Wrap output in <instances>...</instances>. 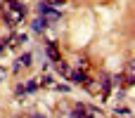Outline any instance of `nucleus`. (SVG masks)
<instances>
[{"label": "nucleus", "mask_w": 135, "mask_h": 118, "mask_svg": "<svg viewBox=\"0 0 135 118\" xmlns=\"http://www.w3.org/2000/svg\"><path fill=\"white\" fill-rule=\"evenodd\" d=\"M24 14H26V5H21L19 0H5L2 5V17L9 26H17L24 21Z\"/></svg>", "instance_id": "nucleus-1"}, {"label": "nucleus", "mask_w": 135, "mask_h": 118, "mask_svg": "<svg viewBox=\"0 0 135 118\" xmlns=\"http://www.w3.org/2000/svg\"><path fill=\"white\" fill-rule=\"evenodd\" d=\"M38 14L45 19V24H47V26H50V24H57V21L62 19V14H59L57 9H52L47 2H40V5H38Z\"/></svg>", "instance_id": "nucleus-2"}, {"label": "nucleus", "mask_w": 135, "mask_h": 118, "mask_svg": "<svg viewBox=\"0 0 135 118\" xmlns=\"http://www.w3.org/2000/svg\"><path fill=\"white\" fill-rule=\"evenodd\" d=\"M66 78H69V80H71L74 85H83L88 76H85L83 71H69V76H66Z\"/></svg>", "instance_id": "nucleus-3"}, {"label": "nucleus", "mask_w": 135, "mask_h": 118, "mask_svg": "<svg viewBox=\"0 0 135 118\" xmlns=\"http://www.w3.org/2000/svg\"><path fill=\"white\" fill-rule=\"evenodd\" d=\"M83 118H104V114L97 106H83Z\"/></svg>", "instance_id": "nucleus-4"}, {"label": "nucleus", "mask_w": 135, "mask_h": 118, "mask_svg": "<svg viewBox=\"0 0 135 118\" xmlns=\"http://www.w3.org/2000/svg\"><path fill=\"white\" fill-rule=\"evenodd\" d=\"M100 90H102V97L107 99V97H109V90H112V78H109V76H102V80H100Z\"/></svg>", "instance_id": "nucleus-5"}, {"label": "nucleus", "mask_w": 135, "mask_h": 118, "mask_svg": "<svg viewBox=\"0 0 135 118\" xmlns=\"http://www.w3.org/2000/svg\"><path fill=\"white\" fill-rule=\"evenodd\" d=\"M21 66H31V52H24V54L19 57V61L14 64V71H19Z\"/></svg>", "instance_id": "nucleus-6"}, {"label": "nucleus", "mask_w": 135, "mask_h": 118, "mask_svg": "<svg viewBox=\"0 0 135 118\" xmlns=\"http://www.w3.org/2000/svg\"><path fill=\"white\" fill-rule=\"evenodd\" d=\"M83 88H85L88 92H93V95H97V92H100V80H90V78H85V83H83Z\"/></svg>", "instance_id": "nucleus-7"}, {"label": "nucleus", "mask_w": 135, "mask_h": 118, "mask_svg": "<svg viewBox=\"0 0 135 118\" xmlns=\"http://www.w3.org/2000/svg\"><path fill=\"white\" fill-rule=\"evenodd\" d=\"M33 31H36V33H45V31H47V24H45V19H43V17L33 19Z\"/></svg>", "instance_id": "nucleus-8"}, {"label": "nucleus", "mask_w": 135, "mask_h": 118, "mask_svg": "<svg viewBox=\"0 0 135 118\" xmlns=\"http://www.w3.org/2000/svg\"><path fill=\"white\" fill-rule=\"evenodd\" d=\"M21 43H26V35H24V33H14V35L9 38V47H19Z\"/></svg>", "instance_id": "nucleus-9"}, {"label": "nucleus", "mask_w": 135, "mask_h": 118, "mask_svg": "<svg viewBox=\"0 0 135 118\" xmlns=\"http://www.w3.org/2000/svg\"><path fill=\"white\" fill-rule=\"evenodd\" d=\"M47 54H50L52 61H59V59H62L59 52H57V45H55V43H47Z\"/></svg>", "instance_id": "nucleus-10"}, {"label": "nucleus", "mask_w": 135, "mask_h": 118, "mask_svg": "<svg viewBox=\"0 0 135 118\" xmlns=\"http://www.w3.org/2000/svg\"><path fill=\"white\" fill-rule=\"evenodd\" d=\"M55 69H57L62 76H69V64H66V61H62V59H59V61H55Z\"/></svg>", "instance_id": "nucleus-11"}, {"label": "nucleus", "mask_w": 135, "mask_h": 118, "mask_svg": "<svg viewBox=\"0 0 135 118\" xmlns=\"http://www.w3.org/2000/svg\"><path fill=\"white\" fill-rule=\"evenodd\" d=\"M69 118H83V104H76V109L71 111V116Z\"/></svg>", "instance_id": "nucleus-12"}, {"label": "nucleus", "mask_w": 135, "mask_h": 118, "mask_svg": "<svg viewBox=\"0 0 135 118\" xmlns=\"http://www.w3.org/2000/svg\"><path fill=\"white\" fill-rule=\"evenodd\" d=\"M40 85H45V88H52V85H55L52 76H43V78H40Z\"/></svg>", "instance_id": "nucleus-13"}, {"label": "nucleus", "mask_w": 135, "mask_h": 118, "mask_svg": "<svg viewBox=\"0 0 135 118\" xmlns=\"http://www.w3.org/2000/svg\"><path fill=\"white\" fill-rule=\"evenodd\" d=\"M36 88H38V83H36V80H28V83L24 85V92H33Z\"/></svg>", "instance_id": "nucleus-14"}, {"label": "nucleus", "mask_w": 135, "mask_h": 118, "mask_svg": "<svg viewBox=\"0 0 135 118\" xmlns=\"http://www.w3.org/2000/svg\"><path fill=\"white\" fill-rule=\"evenodd\" d=\"M64 2H66V0H47V5H50L52 9H59V7H62Z\"/></svg>", "instance_id": "nucleus-15"}, {"label": "nucleus", "mask_w": 135, "mask_h": 118, "mask_svg": "<svg viewBox=\"0 0 135 118\" xmlns=\"http://www.w3.org/2000/svg\"><path fill=\"white\" fill-rule=\"evenodd\" d=\"M52 88H55L57 92H69V85H59V83H55Z\"/></svg>", "instance_id": "nucleus-16"}, {"label": "nucleus", "mask_w": 135, "mask_h": 118, "mask_svg": "<svg viewBox=\"0 0 135 118\" xmlns=\"http://www.w3.org/2000/svg\"><path fill=\"white\" fill-rule=\"evenodd\" d=\"M31 118H45V116H43V114H33Z\"/></svg>", "instance_id": "nucleus-17"}, {"label": "nucleus", "mask_w": 135, "mask_h": 118, "mask_svg": "<svg viewBox=\"0 0 135 118\" xmlns=\"http://www.w3.org/2000/svg\"><path fill=\"white\" fill-rule=\"evenodd\" d=\"M0 80H2V73H0Z\"/></svg>", "instance_id": "nucleus-18"}]
</instances>
